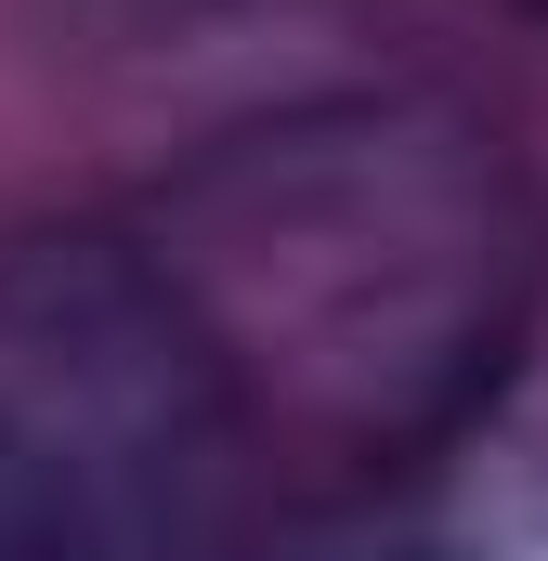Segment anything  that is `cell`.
I'll list each match as a JSON object with an SVG mask.
<instances>
[{
    "label": "cell",
    "mask_w": 548,
    "mask_h": 561,
    "mask_svg": "<svg viewBox=\"0 0 548 561\" xmlns=\"http://www.w3.org/2000/svg\"><path fill=\"white\" fill-rule=\"evenodd\" d=\"M523 13H548V0H523Z\"/></svg>",
    "instance_id": "cell-3"
},
{
    "label": "cell",
    "mask_w": 548,
    "mask_h": 561,
    "mask_svg": "<svg viewBox=\"0 0 548 561\" xmlns=\"http://www.w3.org/2000/svg\"><path fill=\"white\" fill-rule=\"evenodd\" d=\"M0 561H92V549H79V496H66V470H53L13 419H0Z\"/></svg>",
    "instance_id": "cell-2"
},
{
    "label": "cell",
    "mask_w": 548,
    "mask_h": 561,
    "mask_svg": "<svg viewBox=\"0 0 548 561\" xmlns=\"http://www.w3.org/2000/svg\"><path fill=\"white\" fill-rule=\"evenodd\" d=\"M144 275L249 431L392 457L496 366L523 313V196L483 131L418 105L287 118L157 209Z\"/></svg>",
    "instance_id": "cell-1"
}]
</instances>
